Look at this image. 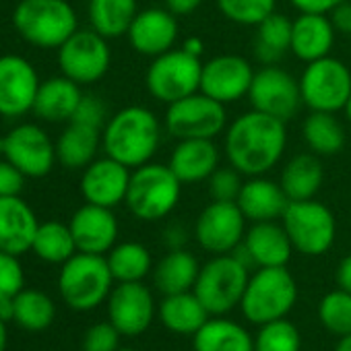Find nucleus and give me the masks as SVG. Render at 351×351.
<instances>
[{"mask_svg":"<svg viewBox=\"0 0 351 351\" xmlns=\"http://www.w3.org/2000/svg\"><path fill=\"white\" fill-rule=\"evenodd\" d=\"M287 122L250 110L234 118L223 132V155L242 176H267L287 147Z\"/></svg>","mask_w":351,"mask_h":351,"instance_id":"1","label":"nucleus"},{"mask_svg":"<svg viewBox=\"0 0 351 351\" xmlns=\"http://www.w3.org/2000/svg\"><path fill=\"white\" fill-rule=\"evenodd\" d=\"M163 124L145 106H126L112 114L101 130L106 155L134 169L149 163L161 147Z\"/></svg>","mask_w":351,"mask_h":351,"instance_id":"2","label":"nucleus"},{"mask_svg":"<svg viewBox=\"0 0 351 351\" xmlns=\"http://www.w3.org/2000/svg\"><path fill=\"white\" fill-rule=\"evenodd\" d=\"M182 186L169 165L149 161L132 169L124 205L138 221H161L178 207Z\"/></svg>","mask_w":351,"mask_h":351,"instance_id":"3","label":"nucleus"},{"mask_svg":"<svg viewBox=\"0 0 351 351\" xmlns=\"http://www.w3.org/2000/svg\"><path fill=\"white\" fill-rule=\"evenodd\" d=\"M13 27L27 44L58 50L79 29V19L69 0H21L13 11Z\"/></svg>","mask_w":351,"mask_h":351,"instance_id":"4","label":"nucleus"},{"mask_svg":"<svg viewBox=\"0 0 351 351\" xmlns=\"http://www.w3.org/2000/svg\"><path fill=\"white\" fill-rule=\"evenodd\" d=\"M298 302V283L287 267L256 269L244 289L240 310L250 324L287 318Z\"/></svg>","mask_w":351,"mask_h":351,"instance_id":"5","label":"nucleus"},{"mask_svg":"<svg viewBox=\"0 0 351 351\" xmlns=\"http://www.w3.org/2000/svg\"><path fill=\"white\" fill-rule=\"evenodd\" d=\"M114 283V275L104 254L77 252L64 265H60V298L77 312H89L108 302Z\"/></svg>","mask_w":351,"mask_h":351,"instance_id":"6","label":"nucleus"},{"mask_svg":"<svg viewBox=\"0 0 351 351\" xmlns=\"http://www.w3.org/2000/svg\"><path fill=\"white\" fill-rule=\"evenodd\" d=\"M248 279L250 265L238 252L215 254L211 261L201 265L193 291L211 316H226L234 308H240Z\"/></svg>","mask_w":351,"mask_h":351,"instance_id":"7","label":"nucleus"},{"mask_svg":"<svg viewBox=\"0 0 351 351\" xmlns=\"http://www.w3.org/2000/svg\"><path fill=\"white\" fill-rule=\"evenodd\" d=\"M203 62L182 48H171L161 56L151 58L145 73L149 95L165 106L201 91Z\"/></svg>","mask_w":351,"mask_h":351,"instance_id":"8","label":"nucleus"},{"mask_svg":"<svg viewBox=\"0 0 351 351\" xmlns=\"http://www.w3.org/2000/svg\"><path fill=\"white\" fill-rule=\"evenodd\" d=\"M281 223L293 244V250L306 256H322L337 238V221L332 211L316 201H289Z\"/></svg>","mask_w":351,"mask_h":351,"instance_id":"9","label":"nucleus"},{"mask_svg":"<svg viewBox=\"0 0 351 351\" xmlns=\"http://www.w3.org/2000/svg\"><path fill=\"white\" fill-rule=\"evenodd\" d=\"M163 128L176 141L215 138L228 128V106L197 91L165 108Z\"/></svg>","mask_w":351,"mask_h":351,"instance_id":"10","label":"nucleus"},{"mask_svg":"<svg viewBox=\"0 0 351 351\" xmlns=\"http://www.w3.org/2000/svg\"><path fill=\"white\" fill-rule=\"evenodd\" d=\"M300 91L310 112H343L351 95V71L335 56L318 58L302 71Z\"/></svg>","mask_w":351,"mask_h":351,"instance_id":"11","label":"nucleus"},{"mask_svg":"<svg viewBox=\"0 0 351 351\" xmlns=\"http://www.w3.org/2000/svg\"><path fill=\"white\" fill-rule=\"evenodd\" d=\"M112 64L110 40L95 29H77L58 48L60 73L79 85H93L101 81Z\"/></svg>","mask_w":351,"mask_h":351,"instance_id":"12","label":"nucleus"},{"mask_svg":"<svg viewBox=\"0 0 351 351\" xmlns=\"http://www.w3.org/2000/svg\"><path fill=\"white\" fill-rule=\"evenodd\" d=\"M0 153L27 178H44L58 161L56 143L40 124L34 122H23L11 128L0 138Z\"/></svg>","mask_w":351,"mask_h":351,"instance_id":"13","label":"nucleus"},{"mask_svg":"<svg viewBox=\"0 0 351 351\" xmlns=\"http://www.w3.org/2000/svg\"><path fill=\"white\" fill-rule=\"evenodd\" d=\"M252 110L289 122L298 116L302 101L300 79L279 64H263L254 71V79L248 91Z\"/></svg>","mask_w":351,"mask_h":351,"instance_id":"14","label":"nucleus"},{"mask_svg":"<svg viewBox=\"0 0 351 351\" xmlns=\"http://www.w3.org/2000/svg\"><path fill=\"white\" fill-rule=\"evenodd\" d=\"M246 223L242 209L234 201H211L195 221V240L209 254H230L234 252L244 236Z\"/></svg>","mask_w":351,"mask_h":351,"instance_id":"15","label":"nucleus"},{"mask_svg":"<svg viewBox=\"0 0 351 351\" xmlns=\"http://www.w3.org/2000/svg\"><path fill=\"white\" fill-rule=\"evenodd\" d=\"M157 316V304L143 281L116 283L108 295V320L122 337L143 335Z\"/></svg>","mask_w":351,"mask_h":351,"instance_id":"16","label":"nucleus"},{"mask_svg":"<svg viewBox=\"0 0 351 351\" xmlns=\"http://www.w3.org/2000/svg\"><path fill=\"white\" fill-rule=\"evenodd\" d=\"M40 85V75L27 58L19 54L0 56V116L21 118L34 112Z\"/></svg>","mask_w":351,"mask_h":351,"instance_id":"17","label":"nucleus"},{"mask_svg":"<svg viewBox=\"0 0 351 351\" xmlns=\"http://www.w3.org/2000/svg\"><path fill=\"white\" fill-rule=\"evenodd\" d=\"M254 79L252 64L238 54H217L203 62L201 91L223 106L248 97Z\"/></svg>","mask_w":351,"mask_h":351,"instance_id":"18","label":"nucleus"},{"mask_svg":"<svg viewBox=\"0 0 351 351\" xmlns=\"http://www.w3.org/2000/svg\"><path fill=\"white\" fill-rule=\"evenodd\" d=\"M130 173V167L110 155L93 159L81 176V195L85 203L108 209L122 205L126 201Z\"/></svg>","mask_w":351,"mask_h":351,"instance_id":"19","label":"nucleus"},{"mask_svg":"<svg viewBox=\"0 0 351 351\" xmlns=\"http://www.w3.org/2000/svg\"><path fill=\"white\" fill-rule=\"evenodd\" d=\"M178 34V17L165 7H151L136 13L126 32V38L136 54L155 58L173 48Z\"/></svg>","mask_w":351,"mask_h":351,"instance_id":"20","label":"nucleus"},{"mask_svg":"<svg viewBox=\"0 0 351 351\" xmlns=\"http://www.w3.org/2000/svg\"><path fill=\"white\" fill-rule=\"evenodd\" d=\"M69 226L79 252L106 256L118 244L120 226L114 211L108 207L85 203L73 213Z\"/></svg>","mask_w":351,"mask_h":351,"instance_id":"21","label":"nucleus"},{"mask_svg":"<svg viewBox=\"0 0 351 351\" xmlns=\"http://www.w3.org/2000/svg\"><path fill=\"white\" fill-rule=\"evenodd\" d=\"M248 265L261 267H287L293 244L279 221H258L246 230L242 244L234 250Z\"/></svg>","mask_w":351,"mask_h":351,"instance_id":"22","label":"nucleus"},{"mask_svg":"<svg viewBox=\"0 0 351 351\" xmlns=\"http://www.w3.org/2000/svg\"><path fill=\"white\" fill-rule=\"evenodd\" d=\"M221 151L215 138H182L176 143L169 155V167L182 184L207 182L219 167Z\"/></svg>","mask_w":351,"mask_h":351,"instance_id":"23","label":"nucleus"},{"mask_svg":"<svg viewBox=\"0 0 351 351\" xmlns=\"http://www.w3.org/2000/svg\"><path fill=\"white\" fill-rule=\"evenodd\" d=\"M40 221L21 197L0 199V250L21 256L32 250Z\"/></svg>","mask_w":351,"mask_h":351,"instance_id":"24","label":"nucleus"},{"mask_svg":"<svg viewBox=\"0 0 351 351\" xmlns=\"http://www.w3.org/2000/svg\"><path fill=\"white\" fill-rule=\"evenodd\" d=\"M337 29L328 15L298 13L291 21V54L302 62H314L330 56Z\"/></svg>","mask_w":351,"mask_h":351,"instance_id":"25","label":"nucleus"},{"mask_svg":"<svg viewBox=\"0 0 351 351\" xmlns=\"http://www.w3.org/2000/svg\"><path fill=\"white\" fill-rule=\"evenodd\" d=\"M238 207L250 223L258 221H279L289 205L279 182L267 176H250L244 180L238 195Z\"/></svg>","mask_w":351,"mask_h":351,"instance_id":"26","label":"nucleus"},{"mask_svg":"<svg viewBox=\"0 0 351 351\" xmlns=\"http://www.w3.org/2000/svg\"><path fill=\"white\" fill-rule=\"evenodd\" d=\"M83 95L85 93L81 91V85L64 75L46 79L38 89L34 114L50 124L71 122Z\"/></svg>","mask_w":351,"mask_h":351,"instance_id":"27","label":"nucleus"},{"mask_svg":"<svg viewBox=\"0 0 351 351\" xmlns=\"http://www.w3.org/2000/svg\"><path fill=\"white\" fill-rule=\"evenodd\" d=\"M201 273L199 258L186 248L167 250L151 271L153 285L161 295H173L182 291H193L197 277Z\"/></svg>","mask_w":351,"mask_h":351,"instance_id":"28","label":"nucleus"},{"mask_svg":"<svg viewBox=\"0 0 351 351\" xmlns=\"http://www.w3.org/2000/svg\"><path fill=\"white\" fill-rule=\"evenodd\" d=\"M324 182V169L318 155L298 153L289 157L281 169L279 184L289 201H308L316 199Z\"/></svg>","mask_w":351,"mask_h":351,"instance_id":"29","label":"nucleus"},{"mask_svg":"<svg viewBox=\"0 0 351 351\" xmlns=\"http://www.w3.org/2000/svg\"><path fill=\"white\" fill-rule=\"evenodd\" d=\"M157 316L169 332L191 337H195L201 330V326L211 318L209 310L203 306L195 291L163 295V300L157 306Z\"/></svg>","mask_w":351,"mask_h":351,"instance_id":"30","label":"nucleus"},{"mask_svg":"<svg viewBox=\"0 0 351 351\" xmlns=\"http://www.w3.org/2000/svg\"><path fill=\"white\" fill-rule=\"evenodd\" d=\"M101 130L91 124L71 120L56 141V157L66 169H85L101 149Z\"/></svg>","mask_w":351,"mask_h":351,"instance_id":"31","label":"nucleus"},{"mask_svg":"<svg viewBox=\"0 0 351 351\" xmlns=\"http://www.w3.org/2000/svg\"><path fill=\"white\" fill-rule=\"evenodd\" d=\"M195 351H254L248 328L226 316H211L193 337Z\"/></svg>","mask_w":351,"mask_h":351,"instance_id":"32","label":"nucleus"},{"mask_svg":"<svg viewBox=\"0 0 351 351\" xmlns=\"http://www.w3.org/2000/svg\"><path fill=\"white\" fill-rule=\"evenodd\" d=\"M302 136L308 147L318 157H330L343 151L347 132L337 114L330 112H310L302 124Z\"/></svg>","mask_w":351,"mask_h":351,"instance_id":"33","label":"nucleus"},{"mask_svg":"<svg viewBox=\"0 0 351 351\" xmlns=\"http://www.w3.org/2000/svg\"><path fill=\"white\" fill-rule=\"evenodd\" d=\"M136 13L138 0H89L87 3L91 29H95L106 40L126 36Z\"/></svg>","mask_w":351,"mask_h":351,"instance_id":"34","label":"nucleus"},{"mask_svg":"<svg viewBox=\"0 0 351 351\" xmlns=\"http://www.w3.org/2000/svg\"><path fill=\"white\" fill-rule=\"evenodd\" d=\"M291 52V19L273 13L261 25L254 36V56L261 64H279Z\"/></svg>","mask_w":351,"mask_h":351,"instance_id":"35","label":"nucleus"},{"mask_svg":"<svg viewBox=\"0 0 351 351\" xmlns=\"http://www.w3.org/2000/svg\"><path fill=\"white\" fill-rule=\"evenodd\" d=\"M106 258L116 283L145 281L153 271L151 252L141 242H120L106 254Z\"/></svg>","mask_w":351,"mask_h":351,"instance_id":"36","label":"nucleus"},{"mask_svg":"<svg viewBox=\"0 0 351 351\" xmlns=\"http://www.w3.org/2000/svg\"><path fill=\"white\" fill-rule=\"evenodd\" d=\"M32 252L44 263L64 265L79 250H77V244H75V238H73L69 223L44 221V223H40V228L36 232Z\"/></svg>","mask_w":351,"mask_h":351,"instance_id":"37","label":"nucleus"},{"mask_svg":"<svg viewBox=\"0 0 351 351\" xmlns=\"http://www.w3.org/2000/svg\"><path fill=\"white\" fill-rule=\"evenodd\" d=\"M56 318L54 300L34 287H23L15 295V318L13 322L29 332H40L52 326Z\"/></svg>","mask_w":351,"mask_h":351,"instance_id":"38","label":"nucleus"},{"mask_svg":"<svg viewBox=\"0 0 351 351\" xmlns=\"http://www.w3.org/2000/svg\"><path fill=\"white\" fill-rule=\"evenodd\" d=\"M318 318L320 324L337 335V337H345L351 332V293L345 289H335L328 291L320 304H318Z\"/></svg>","mask_w":351,"mask_h":351,"instance_id":"39","label":"nucleus"},{"mask_svg":"<svg viewBox=\"0 0 351 351\" xmlns=\"http://www.w3.org/2000/svg\"><path fill=\"white\" fill-rule=\"evenodd\" d=\"M254 351H302V335L287 318L261 324L254 337Z\"/></svg>","mask_w":351,"mask_h":351,"instance_id":"40","label":"nucleus"},{"mask_svg":"<svg viewBox=\"0 0 351 351\" xmlns=\"http://www.w3.org/2000/svg\"><path fill=\"white\" fill-rule=\"evenodd\" d=\"M219 13L242 27H256L273 13H277V0H215Z\"/></svg>","mask_w":351,"mask_h":351,"instance_id":"41","label":"nucleus"},{"mask_svg":"<svg viewBox=\"0 0 351 351\" xmlns=\"http://www.w3.org/2000/svg\"><path fill=\"white\" fill-rule=\"evenodd\" d=\"M246 176H242L234 165L217 167L207 180V191L211 201H238Z\"/></svg>","mask_w":351,"mask_h":351,"instance_id":"42","label":"nucleus"},{"mask_svg":"<svg viewBox=\"0 0 351 351\" xmlns=\"http://www.w3.org/2000/svg\"><path fill=\"white\" fill-rule=\"evenodd\" d=\"M25 287V271L19 256L0 250V300L15 298Z\"/></svg>","mask_w":351,"mask_h":351,"instance_id":"43","label":"nucleus"},{"mask_svg":"<svg viewBox=\"0 0 351 351\" xmlns=\"http://www.w3.org/2000/svg\"><path fill=\"white\" fill-rule=\"evenodd\" d=\"M120 330L110 322H97L89 326L83 335V351H118L120 349Z\"/></svg>","mask_w":351,"mask_h":351,"instance_id":"44","label":"nucleus"},{"mask_svg":"<svg viewBox=\"0 0 351 351\" xmlns=\"http://www.w3.org/2000/svg\"><path fill=\"white\" fill-rule=\"evenodd\" d=\"M75 122H83V124H91V126H97V128H104L106 122H108V110H106V104L97 97V95H89L85 93L75 116L71 118Z\"/></svg>","mask_w":351,"mask_h":351,"instance_id":"45","label":"nucleus"},{"mask_svg":"<svg viewBox=\"0 0 351 351\" xmlns=\"http://www.w3.org/2000/svg\"><path fill=\"white\" fill-rule=\"evenodd\" d=\"M27 176L15 167L9 159H0V199L3 197H21Z\"/></svg>","mask_w":351,"mask_h":351,"instance_id":"46","label":"nucleus"},{"mask_svg":"<svg viewBox=\"0 0 351 351\" xmlns=\"http://www.w3.org/2000/svg\"><path fill=\"white\" fill-rule=\"evenodd\" d=\"M341 3H345V0H289V5L298 13H322V15H328Z\"/></svg>","mask_w":351,"mask_h":351,"instance_id":"47","label":"nucleus"},{"mask_svg":"<svg viewBox=\"0 0 351 351\" xmlns=\"http://www.w3.org/2000/svg\"><path fill=\"white\" fill-rule=\"evenodd\" d=\"M337 34H351V0H345V3L337 5L330 13H328Z\"/></svg>","mask_w":351,"mask_h":351,"instance_id":"48","label":"nucleus"},{"mask_svg":"<svg viewBox=\"0 0 351 351\" xmlns=\"http://www.w3.org/2000/svg\"><path fill=\"white\" fill-rule=\"evenodd\" d=\"M186 240H189V232H186V228H182L178 223H171L163 230V244L169 246V250L184 248Z\"/></svg>","mask_w":351,"mask_h":351,"instance_id":"49","label":"nucleus"},{"mask_svg":"<svg viewBox=\"0 0 351 351\" xmlns=\"http://www.w3.org/2000/svg\"><path fill=\"white\" fill-rule=\"evenodd\" d=\"M201 5H203V0H163V7L176 17L193 15Z\"/></svg>","mask_w":351,"mask_h":351,"instance_id":"50","label":"nucleus"},{"mask_svg":"<svg viewBox=\"0 0 351 351\" xmlns=\"http://www.w3.org/2000/svg\"><path fill=\"white\" fill-rule=\"evenodd\" d=\"M337 285L351 293V254H347L337 267Z\"/></svg>","mask_w":351,"mask_h":351,"instance_id":"51","label":"nucleus"},{"mask_svg":"<svg viewBox=\"0 0 351 351\" xmlns=\"http://www.w3.org/2000/svg\"><path fill=\"white\" fill-rule=\"evenodd\" d=\"M182 50H184V52H189L191 56L201 58V56H203V52H205V44H203V40H201V38L191 36V38H186V40H184Z\"/></svg>","mask_w":351,"mask_h":351,"instance_id":"52","label":"nucleus"},{"mask_svg":"<svg viewBox=\"0 0 351 351\" xmlns=\"http://www.w3.org/2000/svg\"><path fill=\"white\" fill-rule=\"evenodd\" d=\"M0 318L5 322H11L15 318V298L0 300Z\"/></svg>","mask_w":351,"mask_h":351,"instance_id":"53","label":"nucleus"},{"mask_svg":"<svg viewBox=\"0 0 351 351\" xmlns=\"http://www.w3.org/2000/svg\"><path fill=\"white\" fill-rule=\"evenodd\" d=\"M9 322H5L0 318V351H7V345H9V328H7Z\"/></svg>","mask_w":351,"mask_h":351,"instance_id":"54","label":"nucleus"},{"mask_svg":"<svg viewBox=\"0 0 351 351\" xmlns=\"http://www.w3.org/2000/svg\"><path fill=\"white\" fill-rule=\"evenodd\" d=\"M335 351H351V332L345 335V337H339Z\"/></svg>","mask_w":351,"mask_h":351,"instance_id":"55","label":"nucleus"},{"mask_svg":"<svg viewBox=\"0 0 351 351\" xmlns=\"http://www.w3.org/2000/svg\"><path fill=\"white\" fill-rule=\"evenodd\" d=\"M345 118L349 120V124H351V95H349V101H347V106H345Z\"/></svg>","mask_w":351,"mask_h":351,"instance_id":"56","label":"nucleus"},{"mask_svg":"<svg viewBox=\"0 0 351 351\" xmlns=\"http://www.w3.org/2000/svg\"><path fill=\"white\" fill-rule=\"evenodd\" d=\"M118 351H138V349H132V347H120Z\"/></svg>","mask_w":351,"mask_h":351,"instance_id":"57","label":"nucleus"},{"mask_svg":"<svg viewBox=\"0 0 351 351\" xmlns=\"http://www.w3.org/2000/svg\"><path fill=\"white\" fill-rule=\"evenodd\" d=\"M349 40H351V34H349Z\"/></svg>","mask_w":351,"mask_h":351,"instance_id":"58","label":"nucleus"}]
</instances>
